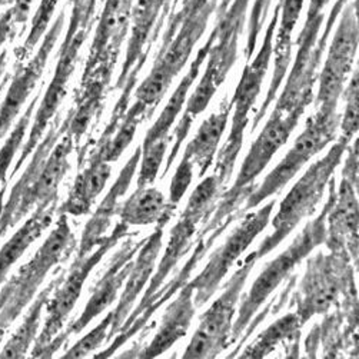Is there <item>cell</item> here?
Instances as JSON below:
<instances>
[{"mask_svg":"<svg viewBox=\"0 0 359 359\" xmlns=\"http://www.w3.org/2000/svg\"><path fill=\"white\" fill-rule=\"evenodd\" d=\"M250 0H232L229 8L218 15V22L209 36V52H208V65L205 67L203 75L199 85L192 92L188 99L187 109L176 125L170 139L175 140L173 147L166 159L165 173L166 175L173 162L179 149L182 148L185 139L195 122V119L209 106L212 97L217 93L219 86L225 82L228 74L238 57L239 39L245 29V19Z\"/></svg>","mask_w":359,"mask_h":359,"instance_id":"cell-1","label":"cell"},{"mask_svg":"<svg viewBox=\"0 0 359 359\" xmlns=\"http://www.w3.org/2000/svg\"><path fill=\"white\" fill-rule=\"evenodd\" d=\"M302 115L304 112L299 111L279 112L273 109L268 123L250 145L233 187L222 194L224 196L205 222V232L224 233L229 224L236 219L238 213L241 212L239 206L257 188L254 184L255 179L268 166L275 154L288 142Z\"/></svg>","mask_w":359,"mask_h":359,"instance_id":"cell-2","label":"cell"},{"mask_svg":"<svg viewBox=\"0 0 359 359\" xmlns=\"http://www.w3.org/2000/svg\"><path fill=\"white\" fill-rule=\"evenodd\" d=\"M327 188L330 191V196L324 209L320 210L315 219L309 221L305 225L304 231L294 239L292 245L286 248L280 255H278L264 268L252 286H250L249 292L246 294L238 309V318L232 325V334L229 339L231 345L243 335L245 330L250 324V320H252L255 313H258L261 306L266 302V299L278 286L294 272V269L311 252H313V249H316L322 243H325L327 215L337 198V181L334 177L330 179Z\"/></svg>","mask_w":359,"mask_h":359,"instance_id":"cell-3","label":"cell"},{"mask_svg":"<svg viewBox=\"0 0 359 359\" xmlns=\"http://www.w3.org/2000/svg\"><path fill=\"white\" fill-rule=\"evenodd\" d=\"M76 246L67 215L60 213L56 228L27 264L19 268L0 291V344L6 331L34 299L48 273L65 261Z\"/></svg>","mask_w":359,"mask_h":359,"instance_id":"cell-4","label":"cell"},{"mask_svg":"<svg viewBox=\"0 0 359 359\" xmlns=\"http://www.w3.org/2000/svg\"><path fill=\"white\" fill-rule=\"evenodd\" d=\"M348 147L349 142L339 137L327 156L311 165L290 194L283 198L278 213L272 219V233L254 250L258 261L269 255L278 245L288 238L302 219L313 215L318 203L324 198L330 179L341 165Z\"/></svg>","mask_w":359,"mask_h":359,"instance_id":"cell-5","label":"cell"},{"mask_svg":"<svg viewBox=\"0 0 359 359\" xmlns=\"http://www.w3.org/2000/svg\"><path fill=\"white\" fill-rule=\"evenodd\" d=\"M95 15L89 13L85 0L81 5L74 6L72 9V18L69 22V29L66 32L65 41L60 46L59 52V60L55 69V75L48 86V90L45 92V96L38 107V112L34 115V121L30 129V133L27 136V140L22 148L20 156L18 158L12 176L19 172V169L23 166V163L30 158L34 148L38 147V143L42 140L46 128L49 126L50 121L55 118L59 106L62 104L66 93H67V83L70 81L72 74L75 72L79 52L88 39V34L92 29Z\"/></svg>","mask_w":359,"mask_h":359,"instance_id":"cell-6","label":"cell"},{"mask_svg":"<svg viewBox=\"0 0 359 359\" xmlns=\"http://www.w3.org/2000/svg\"><path fill=\"white\" fill-rule=\"evenodd\" d=\"M279 11H280V4H278L273 11V16L269 22L259 52L245 66L241 81L231 99V103L233 107L232 126L226 137L225 145L218 154L217 163H215V169H213V175L218 177V181L224 188H226L228 182L232 177L236 159L243 145V137H245L243 135L249 122L250 111H252L257 97L261 93L262 83L266 76L268 66L272 57L273 38H275V29L279 20Z\"/></svg>","mask_w":359,"mask_h":359,"instance_id":"cell-7","label":"cell"},{"mask_svg":"<svg viewBox=\"0 0 359 359\" xmlns=\"http://www.w3.org/2000/svg\"><path fill=\"white\" fill-rule=\"evenodd\" d=\"M330 0H309V8L304 29L297 39V56L286 85L276 102L275 111L292 112L306 111L313 102V86L318 81V69L332 32V25L327 23L319 38V30L324 23V11Z\"/></svg>","mask_w":359,"mask_h":359,"instance_id":"cell-8","label":"cell"},{"mask_svg":"<svg viewBox=\"0 0 359 359\" xmlns=\"http://www.w3.org/2000/svg\"><path fill=\"white\" fill-rule=\"evenodd\" d=\"M348 252H319L312 257L299 283L297 315L301 324L315 316L327 313L339 304L341 298L356 297L355 266Z\"/></svg>","mask_w":359,"mask_h":359,"instance_id":"cell-9","label":"cell"},{"mask_svg":"<svg viewBox=\"0 0 359 359\" xmlns=\"http://www.w3.org/2000/svg\"><path fill=\"white\" fill-rule=\"evenodd\" d=\"M337 109L338 107H316L315 115L308 118L305 129L297 137L292 148L271 173L266 175L261 187L255 188V191L246 198L241 212L254 209L268 198L280 194L311 158L330 145L337 137V130L341 122V115Z\"/></svg>","mask_w":359,"mask_h":359,"instance_id":"cell-10","label":"cell"},{"mask_svg":"<svg viewBox=\"0 0 359 359\" xmlns=\"http://www.w3.org/2000/svg\"><path fill=\"white\" fill-rule=\"evenodd\" d=\"M135 233H130L129 226L119 221L112 232L107 235V238L100 245H97L89 255L76 258L75 262L72 264L70 271L63 276L62 282L56 286V290L46 304L48 315L45 319V325L34 341V348L30 352L32 358H43L49 344L60 334L67 316L74 311L76 302L81 298L83 285L89 278V273L96 268L103 257L119 243V241Z\"/></svg>","mask_w":359,"mask_h":359,"instance_id":"cell-11","label":"cell"},{"mask_svg":"<svg viewBox=\"0 0 359 359\" xmlns=\"http://www.w3.org/2000/svg\"><path fill=\"white\" fill-rule=\"evenodd\" d=\"M258 258L255 252L249 254L231 279L225 283L222 295L215 301L201 316L199 327L195 331L182 358L202 359L217 358L231 345V334L236 304L245 288L246 279L254 269Z\"/></svg>","mask_w":359,"mask_h":359,"instance_id":"cell-12","label":"cell"},{"mask_svg":"<svg viewBox=\"0 0 359 359\" xmlns=\"http://www.w3.org/2000/svg\"><path fill=\"white\" fill-rule=\"evenodd\" d=\"M133 2L130 11V39L116 83V88L122 90V95L111 116V121L114 122H119L128 111L130 93L148 59L152 45L158 39L170 0H133Z\"/></svg>","mask_w":359,"mask_h":359,"instance_id":"cell-13","label":"cell"},{"mask_svg":"<svg viewBox=\"0 0 359 359\" xmlns=\"http://www.w3.org/2000/svg\"><path fill=\"white\" fill-rule=\"evenodd\" d=\"M275 205L276 199H272L261 209L248 213L225 239L224 245H221L212 254L209 262L205 265L201 273L188 282L194 290V304L196 309L205 306L210 298L217 294L222 280L239 257L250 246L254 239L264 232L269 224Z\"/></svg>","mask_w":359,"mask_h":359,"instance_id":"cell-14","label":"cell"},{"mask_svg":"<svg viewBox=\"0 0 359 359\" xmlns=\"http://www.w3.org/2000/svg\"><path fill=\"white\" fill-rule=\"evenodd\" d=\"M218 5L219 0H184L181 11L175 12L168 20L163 42L154 65L176 78L203 36Z\"/></svg>","mask_w":359,"mask_h":359,"instance_id":"cell-15","label":"cell"},{"mask_svg":"<svg viewBox=\"0 0 359 359\" xmlns=\"http://www.w3.org/2000/svg\"><path fill=\"white\" fill-rule=\"evenodd\" d=\"M145 239L132 238L123 242L121 249L112 257L109 266H107L103 276L95 285L92 295L81 316L72 322L65 331H60V334L46 348L43 358H52L72 335L81 334L95 318H97L116 301L118 294L123 288V283L130 272L133 258L136 257L137 250L145 242Z\"/></svg>","mask_w":359,"mask_h":359,"instance_id":"cell-16","label":"cell"},{"mask_svg":"<svg viewBox=\"0 0 359 359\" xmlns=\"http://www.w3.org/2000/svg\"><path fill=\"white\" fill-rule=\"evenodd\" d=\"M65 18V12H60L50 29L46 30L38 53L34 55V57H32L27 65L19 67L15 76L12 78V83L6 92L2 106H0V139H4L12 129V125L19 116L23 104L42 78L49 56L59 39V36L62 34Z\"/></svg>","mask_w":359,"mask_h":359,"instance_id":"cell-17","label":"cell"},{"mask_svg":"<svg viewBox=\"0 0 359 359\" xmlns=\"http://www.w3.org/2000/svg\"><path fill=\"white\" fill-rule=\"evenodd\" d=\"M206 218V212L201 208H196L194 205H187L185 210L182 212L181 218L173 225L169 233V241L165 249V255L161 259L156 272L154 273L148 288L142 297L140 304L132 311V313L128 315L126 320L123 322V325L119 330H123L129 327L132 322L143 312L147 304L149 299L159 291L161 286L165 283V279L172 273V271L176 268V265L181 262V259L188 255L191 248L196 243L194 241V236L196 233V228L203 219Z\"/></svg>","mask_w":359,"mask_h":359,"instance_id":"cell-18","label":"cell"},{"mask_svg":"<svg viewBox=\"0 0 359 359\" xmlns=\"http://www.w3.org/2000/svg\"><path fill=\"white\" fill-rule=\"evenodd\" d=\"M133 0H106L100 15L95 39L90 46L83 76L99 67L114 69L130 27V11Z\"/></svg>","mask_w":359,"mask_h":359,"instance_id":"cell-19","label":"cell"},{"mask_svg":"<svg viewBox=\"0 0 359 359\" xmlns=\"http://www.w3.org/2000/svg\"><path fill=\"white\" fill-rule=\"evenodd\" d=\"M219 233L218 232H210V233H203V231L198 235L196 239V246L195 250L192 252L191 258L188 259V262L184 265V268L177 272V275L173 276L172 280H169L166 285L163 283L159 291L149 299V302L147 304L145 309L143 312L132 322V324L123 330H119L118 334L112 338L109 346L106 349H103L102 352H99L97 355H95V359H104V358H111L121 346H123L132 337H135L140 330H143L147 327V324L149 322L151 316L166 302L169 301V298L176 294V291H179L182 286L188 282V279L191 278L192 272L196 269V266L199 265V262L205 258L208 249L215 243V241L218 239Z\"/></svg>","mask_w":359,"mask_h":359,"instance_id":"cell-20","label":"cell"},{"mask_svg":"<svg viewBox=\"0 0 359 359\" xmlns=\"http://www.w3.org/2000/svg\"><path fill=\"white\" fill-rule=\"evenodd\" d=\"M353 181L342 175L337 198L327 215V239L328 250L348 252L353 266L358 262V199Z\"/></svg>","mask_w":359,"mask_h":359,"instance_id":"cell-21","label":"cell"},{"mask_svg":"<svg viewBox=\"0 0 359 359\" xmlns=\"http://www.w3.org/2000/svg\"><path fill=\"white\" fill-rule=\"evenodd\" d=\"M163 228L165 226H156V229L145 239V242H143V245L137 250L136 259L133 261L130 272L123 283V292L119 297V304L112 311L114 320L109 337H107V342H111L112 338L118 334L119 328L123 325V322L130 313L135 301L151 279V275L156 265V259L163 245Z\"/></svg>","mask_w":359,"mask_h":359,"instance_id":"cell-22","label":"cell"},{"mask_svg":"<svg viewBox=\"0 0 359 359\" xmlns=\"http://www.w3.org/2000/svg\"><path fill=\"white\" fill-rule=\"evenodd\" d=\"M140 155H142V148L139 147L136 148L133 155L129 158V161L125 163L115 184L112 185L109 192H107V195L103 198V201L97 206L93 217L86 224L81 238L76 258H83L89 255L97 245H100L107 238V229H109L112 218L121 208L119 205L121 198L126 194V191L130 187L132 177L135 176L140 162Z\"/></svg>","mask_w":359,"mask_h":359,"instance_id":"cell-23","label":"cell"},{"mask_svg":"<svg viewBox=\"0 0 359 359\" xmlns=\"http://www.w3.org/2000/svg\"><path fill=\"white\" fill-rule=\"evenodd\" d=\"M280 25L276 34V43L272 48V55L275 59L273 63V72L271 78V85L268 88L266 97L264 99L261 107L258 109L252 129L250 132H255V129L259 126V123L265 119L268 115V107L272 104V102L276 100V96L279 93V88L286 76V72L290 69L291 63V52H292V33L298 23V19L301 16L302 8L305 0H280Z\"/></svg>","mask_w":359,"mask_h":359,"instance_id":"cell-24","label":"cell"},{"mask_svg":"<svg viewBox=\"0 0 359 359\" xmlns=\"http://www.w3.org/2000/svg\"><path fill=\"white\" fill-rule=\"evenodd\" d=\"M112 74L114 69L100 66L88 76H82L76 106L60 126V132L69 135L74 142H79L83 137L93 119L100 114Z\"/></svg>","mask_w":359,"mask_h":359,"instance_id":"cell-25","label":"cell"},{"mask_svg":"<svg viewBox=\"0 0 359 359\" xmlns=\"http://www.w3.org/2000/svg\"><path fill=\"white\" fill-rule=\"evenodd\" d=\"M195 311L196 308L194 304V290L187 282L179 290L177 297L168 305L156 335L151 344H148L145 349L136 352L133 356L154 359L169 351L179 339H182L187 335L192 324Z\"/></svg>","mask_w":359,"mask_h":359,"instance_id":"cell-26","label":"cell"},{"mask_svg":"<svg viewBox=\"0 0 359 359\" xmlns=\"http://www.w3.org/2000/svg\"><path fill=\"white\" fill-rule=\"evenodd\" d=\"M111 175V163L103 161L99 154L93 152L88 166L76 176L75 184L59 212L63 215H70V217L88 215L92 210L93 202L102 194L107 181H109Z\"/></svg>","mask_w":359,"mask_h":359,"instance_id":"cell-27","label":"cell"},{"mask_svg":"<svg viewBox=\"0 0 359 359\" xmlns=\"http://www.w3.org/2000/svg\"><path fill=\"white\" fill-rule=\"evenodd\" d=\"M176 208L172 206L163 194L154 188H136L130 198L121 205L119 221L130 226H165L173 217Z\"/></svg>","mask_w":359,"mask_h":359,"instance_id":"cell-28","label":"cell"},{"mask_svg":"<svg viewBox=\"0 0 359 359\" xmlns=\"http://www.w3.org/2000/svg\"><path fill=\"white\" fill-rule=\"evenodd\" d=\"M232 111V103L224 100L218 112L206 118L198 129L194 139L188 143L184 158L191 159L194 165L199 168V177H203L215 161L219 143L226 130L229 115Z\"/></svg>","mask_w":359,"mask_h":359,"instance_id":"cell-29","label":"cell"},{"mask_svg":"<svg viewBox=\"0 0 359 359\" xmlns=\"http://www.w3.org/2000/svg\"><path fill=\"white\" fill-rule=\"evenodd\" d=\"M209 41L199 49L196 57L194 59V62L191 63V67L188 70V74L182 78L181 83L177 85L176 90L172 93L170 99L168 100L165 109L162 111V114L159 115V118L155 121V123L149 128V130L145 135V139H143L142 145H151V143L155 142H161V140H172L169 136V132L177 118V115L181 114L182 107L187 102L188 97V92L191 90L194 82L196 81L198 75H199V69L202 67L203 62L208 57V52H209Z\"/></svg>","mask_w":359,"mask_h":359,"instance_id":"cell-30","label":"cell"},{"mask_svg":"<svg viewBox=\"0 0 359 359\" xmlns=\"http://www.w3.org/2000/svg\"><path fill=\"white\" fill-rule=\"evenodd\" d=\"M56 205L48 208H36L25 225L0 249V285L6 280L12 266L25 255L29 246L39 239L50 226Z\"/></svg>","mask_w":359,"mask_h":359,"instance_id":"cell-31","label":"cell"},{"mask_svg":"<svg viewBox=\"0 0 359 359\" xmlns=\"http://www.w3.org/2000/svg\"><path fill=\"white\" fill-rule=\"evenodd\" d=\"M65 273H59L56 278H53L46 288H43L39 295L32 301L30 308L27 309V313L20 324V327L15 331V334L11 337V339L6 342L4 349L0 351V358H25L29 352L30 346L34 344L36 338L39 334V325L42 320L43 309L50 299L56 286L62 282Z\"/></svg>","mask_w":359,"mask_h":359,"instance_id":"cell-32","label":"cell"},{"mask_svg":"<svg viewBox=\"0 0 359 359\" xmlns=\"http://www.w3.org/2000/svg\"><path fill=\"white\" fill-rule=\"evenodd\" d=\"M339 16L341 19L330 45L325 65L349 76L353 70L359 36L355 0H351L349 4L344 6Z\"/></svg>","mask_w":359,"mask_h":359,"instance_id":"cell-33","label":"cell"},{"mask_svg":"<svg viewBox=\"0 0 359 359\" xmlns=\"http://www.w3.org/2000/svg\"><path fill=\"white\" fill-rule=\"evenodd\" d=\"M151 115L148 109L143 106L140 102L135 100L132 106L128 107L126 114L123 115L118 129L112 135V137L106 142L97 143V147L95 149L96 154L102 156L103 161L106 162H116L122 154L126 151V148L130 145V142L135 137V133L137 130L139 123L143 119H149Z\"/></svg>","mask_w":359,"mask_h":359,"instance_id":"cell-34","label":"cell"},{"mask_svg":"<svg viewBox=\"0 0 359 359\" xmlns=\"http://www.w3.org/2000/svg\"><path fill=\"white\" fill-rule=\"evenodd\" d=\"M302 327L304 325L301 324L297 312L283 315L282 318L275 320L268 330H265L252 345L243 351L242 358L261 359L275 351L276 346L285 341L298 342L299 331Z\"/></svg>","mask_w":359,"mask_h":359,"instance_id":"cell-35","label":"cell"},{"mask_svg":"<svg viewBox=\"0 0 359 359\" xmlns=\"http://www.w3.org/2000/svg\"><path fill=\"white\" fill-rule=\"evenodd\" d=\"M173 79L175 78L169 75L165 69L154 65L149 75L143 79V82L135 90V100L145 106L152 116L158 104L169 90Z\"/></svg>","mask_w":359,"mask_h":359,"instance_id":"cell-36","label":"cell"},{"mask_svg":"<svg viewBox=\"0 0 359 359\" xmlns=\"http://www.w3.org/2000/svg\"><path fill=\"white\" fill-rule=\"evenodd\" d=\"M38 102H39V95H36L32 99V102L29 103L25 114L19 118V121L15 125L12 133L6 139L5 145L2 147V149H0V185H8L6 184V176H8L9 168H11L12 162H13L15 155L18 154V151L22 147L23 137H25L26 130L29 128L30 119L34 115V107H36V104H38Z\"/></svg>","mask_w":359,"mask_h":359,"instance_id":"cell-37","label":"cell"},{"mask_svg":"<svg viewBox=\"0 0 359 359\" xmlns=\"http://www.w3.org/2000/svg\"><path fill=\"white\" fill-rule=\"evenodd\" d=\"M348 78L349 76L342 72L325 65L318 76L319 89L315 99L316 107H338V100L344 93Z\"/></svg>","mask_w":359,"mask_h":359,"instance_id":"cell-38","label":"cell"},{"mask_svg":"<svg viewBox=\"0 0 359 359\" xmlns=\"http://www.w3.org/2000/svg\"><path fill=\"white\" fill-rule=\"evenodd\" d=\"M169 145V140H161L151 143V145H142L140 155V170L136 181V188L151 187L158 177L161 166L165 159V154Z\"/></svg>","mask_w":359,"mask_h":359,"instance_id":"cell-39","label":"cell"},{"mask_svg":"<svg viewBox=\"0 0 359 359\" xmlns=\"http://www.w3.org/2000/svg\"><path fill=\"white\" fill-rule=\"evenodd\" d=\"M112 320H114V313L111 311L88 335L79 339L62 358L63 359L85 358L89 353L99 349L104 342H107V337H109V331L112 327Z\"/></svg>","mask_w":359,"mask_h":359,"instance_id":"cell-40","label":"cell"},{"mask_svg":"<svg viewBox=\"0 0 359 359\" xmlns=\"http://www.w3.org/2000/svg\"><path fill=\"white\" fill-rule=\"evenodd\" d=\"M345 93V112L341 116V122H339V128H341V139H345L346 142H352L356 137L358 133V128H359V122H358V93H359V88H358V70L353 69L352 78L349 79V83L346 86V89H344Z\"/></svg>","mask_w":359,"mask_h":359,"instance_id":"cell-41","label":"cell"},{"mask_svg":"<svg viewBox=\"0 0 359 359\" xmlns=\"http://www.w3.org/2000/svg\"><path fill=\"white\" fill-rule=\"evenodd\" d=\"M57 4H59V0H42L41 2L38 11H36V13L33 16L29 34H27V38L23 45V50L26 53L32 52L33 48L38 45L39 41L45 36V33L49 27V23L55 15Z\"/></svg>","mask_w":359,"mask_h":359,"instance_id":"cell-42","label":"cell"},{"mask_svg":"<svg viewBox=\"0 0 359 359\" xmlns=\"http://www.w3.org/2000/svg\"><path fill=\"white\" fill-rule=\"evenodd\" d=\"M194 162L191 159L182 158L181 163L177 165L176 172L170 181V187H169V203L175 208H177L179 202L182 201V198L185 196L188 188L192 184L194 179Z\"/></svg>","mask_w":359,"mask_h":359,"instance_id":"cell-43","label":"cell"},{"mask_svg":"<svg viewBox=\"0 0 359 359\" xmlns=\"http://www.w3.org/2000/svg\"><path fill=\"white\" fill-rule=\"evenodd\" d=\"M15 26H16V23L13 20L12 12L9 9L2 16H0V49H2L4 45L13 36Z\"/></svg>","mask_w":359,"mask_h":359,"instance_id":"cell-44","label":"cell"},{"mask_svg":"<svg viewBox=\"0 0 359 359\" xmlns=\"http://www.w3.org/2000/svg\"><path fill=\"white\" fill-rule=\"evenodd\" d=\"M34 0H15V5L12 6L11 12L13 16V20L16 25H22L26 23L29 13L32 11Z\"/></svg>","mask_w":359,"mask_h":359,"instance_id":"cell-45","label":"cell"},{"mask_svg":"<svg viewBox=\"0 0 359 359\" xmlns=\"http://www.w3.org/2000/svg\"><path fill=\"white\" fill-rule=\"evenodd\" d=\"M6 62H8V53H6V50H4L2 53H0V81H2V75L5 74Z\"/></svg>","mask_w":359,"mask_h":359,"instance_id":"cell-46","label":"cell"},{"mask_svg":"<svg viewBox=\"0 0 359 359\" xmlns=\"http://www.w3.org/2000/svg\"><path fill=\"white\" fill-rule=\"evenodd\" d=\"M232 4V0H219V12H218V15H221V13H224L228 8H229V5Z\"/></svg>","mask_w":359,"mask_h":359,"instance_id":"cell-47","label":"cell"},{"mask_svg":"<svg viewBox=\"0 0 359 359\" xmlns=\"http://www.w3.org/2000/svg\"><path fill=\"white\" fill-rule=\"evenodd\" d=\"M97 2L99 0H85V4H86V8L90 11V12H96V5H97Z\"/></svg>","mask_w":359,"mask_h":359,"instance_id":"cell-48","label":"cell"},{"mask_svg":"<svg viewBox=\"0 0 359 359\" xmlns=\"http://www.w3.org/2000/svg\"><path fill=\"white\" fill-rule=\"evenodd\" d=\"M8 82H9V76H6V78L2 79V83H0V93H2V90H4V88L6 86Z\"/></svg>","mask_w":359,"mask_h":359,"instance_id":"cell-49","label":"cell"},{"mask_svg":"<svg viewBox=\"0 0 359 359\" xmlns=\"http://www.w3.org/2000/svg\"><path fill=\"white\" fill-rule=\"evenodd\" d=\"M9 4H12V0H0V8H4L6 5H9Z\"/></svg>","mask_w":359,"mask_h":359,"instance_id":"cell-50","label":"cell"},{"mask_svg":"<svg viewBox=\"0 0 359 359\" xmlns=\"http://www.w3.org/2000/svg\"><path fill=\"white\" fill-rule=\"evenodd\" d=\"M83 2V0H70V4L74 5V6H76V5H81Z\"/></svg>","mask_w":359,"mask_h":359,"instance_id":"cell-51","label":"cell"},{"mask_svg":"<svg viewBox=\"0 0 359 359\" xmlns=\"http://www.w3.org/2000/svg\"><path fill=\"white\" fill-rule=\"evenodd\" d=\"M8 232L4 229V228H0V241H2V238L6 235Z\"/></svg>","mask_w":359,"mask_h":359,"instance_id":"cell-52","label":"cell"}]
</instances>
